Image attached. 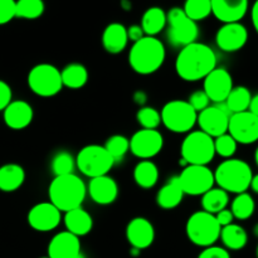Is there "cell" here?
<instances>
[{"label":"cell","instance_id":"cell-1","mask_svg":"<svg viewBox=\"0 0 258 258\" xmlns=\"http://www.w3.org/2000/svg\"><path fill=\"white\" fill-rule=\"evenodd\" d=\"M217 67V54L209 45L194 42L180 49L175 60V71L186 82L204 80Z\"/></svg>","mask_w":258,"mask_h":258},{"label":"cell","instance_id":"cell-2","mask_svg":"<svg viewBox=\"0 0 258 258\" xmlns=\"http://www.w3.org/2000/svg\"><path fill=\"white\" fill-rule=\"evenodd\" d=\"M87 196V185L78 175L54 176L48 188L49 202L60 212H68L82 207Z\"/></svg>","mask_w":258,"mask_h":258},{"label":"cell","instance_id":"cell-3","mask_svg":"<svg viewBox=\"0 0 258 258\" xmlns=\"http://www.w3.org/2000/svg\"><path fill=\"white\" fill-rule=\"evenodd\" d=\"M165 45L156 37H144L135 42L128 53V64L134 72L143 76L155 73L165 60Z\"/></svg>","mask_w":258,"mask_h":258},{"label":"cell","instance_id":"cell-4","mask_svg":"<svg viewBox=\"0 0 258 258\" xmlns=\"http://www.w3.org/2000/svg\"><path fill=\"white\" fill-rule=\"evenodd\" d=\"M214 183L218 184V188L223 189L227 193L241 194L249 189L253 171L251 165L242 159H226L222 161L213 171Z\"/></svg>","mask_w":258,"mask_h":258},{"label":"cell","instance_id":"cell-5","mask_svg":"<svg viewBox=\"0 0 258 258\" xmlns=\"http://www.w3.org/2000/svg\"><path fill=\"white\" fill-rule=\"evenodd\" d=\"M185 231L191 243L206 248L214 246L218 241L221 226L217 222L216 216L204 211H198L188 218Z\"/></svg>","mask_w":258,"mask_h":258},{"label":"cell","instance_id":"cell-6","mask_svg":"<svg viewBox=\"0 0 258 258\" xmlns=\"http://www.w3.org/2000/svg\"><path fill=\"white\" fill-rule=\"evenodd\" d=\"M181 158L188 165H208L216 156L214 139L203 131H190L181 143Z\"/></svg>","mask_w":258,"mask_h":258},{"label":"cell","instance_id":"cell-7","mask_svg":"<svg viewBox=\"0 0 258 258\" xmlns=\"http://www.w3.org/2000/svg\"><path fill=\"white\" fill-rule=\"evenodd\" d=\"M115 160L102 145L83 146L76 158V166L83 175L90 179L108 175Z\"/></svg>","mask_w":258,"mask_h":258},{"label":"cell","instance_id":"cell-8","mask_svg":"<svg viewBox=\"0 0 258 258\" xmlns=\"http://www.w3.org/2000/svg\"><path fill=\"white\" fill-rule=\"evenodd\" d=\"M166 35L174 47H185L197 42L199 37V27L189 19L181 8H171L166 14Z\"/></svg>","mask_w":258,"mask_h":258},{"label":"cell","instance_id":"cell-9","mask_svg":"<svg viewBox=\"0 0 258 258\" xmlns=\"http://www.w3.org/2000/svg\"><path fill=\"white\" fill-rule=\"evenodd\" d=\"M28 86L39 97H53L62 91L60 71L50 63H39L28 73Z\"/></svg>","mask_w":258,"mask_h":258},{"label":"cell","instance_id":"cell-10","mask_svg":"<svg viewBox=\"0 0 258 258\" xmlns=\"http://www.w3.org/2000/svg\"><path fill=\"white\" fill-rule=\"evenodd\" d=\"M198 113L193 110L188 101L173 100L169 101L161 108L160 117L168 130L175 134L190 133L197 123Z\"/></svg>","mask_w":258,"mask_h":258},{"label":"cell","instance_id":"cell-11","mask_svg":"<svg viewBox=\"0 0 258 258\" xmlns=\"http://www.w3.org/2000/svg\"><path fill=\"white\" fill-rule=\"evenodd\" d=\"M179 185L184 194L203 196L214 186V174L207 165H186L178 176Z\"/></svg>","mask_w":258,"mask_h":258},{"label":"cell","instance_id":"cell-12","mask_svg":"<svg viewBox=\"0 0 258 258\" xmlns=\"http://www.w3.org/2000/svg\"><path fill=\"white\" fill-rule=\"evenodd\" d=\"M231 113L227 110L226 105L217 103L216 106H208L203 111L198 112L197 123L199 125L201 131L216 139L223 135L228 130V121Z\"/></svg>","mask_w":258,"mask_h":258},{"label":"cell","instance_id":"cell-13","mask_svg":"<svg viewBox=\"0 0 258 258\" xmlns=\"http://www.w3.org/2000/svg\"><path fill=\"white\" fill-rule=\"evenodd\" d=\"M227 133L237 144L249 145L258 140V116L248 111L232 113L229 116Z\"/></svg>","mask_w":258,"mask_h":258},{"label":"cell","instance_id":"cell-14","mask_svg":"<svg viewBox=\"0 0 258 258\" xmlns=\"http://www.w3.org/2000/svg\"><path fill=\"white\" fill-rule=\"evenodd\" d=\"M128 144L130 151L136 158L150 160L163 150L164 138L160 131L141 128L128 139Z\"/></svg>","mask_w":258,"mask_h":258},{"label":"cell","instance_id":"cell-15","mask_svg":"<svg viewBox=\"0 0 258 258\" xmlns=\"http://www.w3.org/2000/svg\"><path fill=\"white\" fill-rule=\"evenodd\" d=\"M30 228L37 232H50L57 228L62 221V212L50 202H42L30 208L27 216Z\"/></svg>","mask_w":258,"mask_h":258},{"label":"cell","instance_id":"cell-16","mask_svg":"<svg viewBox=\"0 0 258 258\" xmlns=\"http://www.w3.org/2000/svg\"><path fill=\"white\" fill-rule=\"evenodd\" d=\"M203 81V91L214 103H223L233 88L231 73L223 67L214 68Z\"/></svg>","mask_w":258,"mask_h":258},{"label":"cell","instance_id":"cell-17","mask_svg":"<svg viewBox=\"0 0 258 258\" xmlns=\"http://www.w3.org/2000/svg\"><path fill=\"white\" fill-rule=\"evenodd\" d=\"M248 40V32L239 22L226 23L218 29L216 43L223 52L233 53L242 49Z\"/></svg>","mask_w":258,"mask_h":258},{"label":"cell","instance_id":"cell-18","mask_svg":"<svg viewBox=\"0 0 258 258\" xmlns=\"http://www.w3.org/2000/svg\"><path fill=\"white\" fill-rule=\"evenodd\" d=\"M126 238L134 249L149 248L155 239V228L148 218L136 217L126 227Z\"/></svg>","mask_w":258,"mask_h":258},{"label":"cell","instance_id":"cell-19","mask_svg":"<svg viewBox=\"0 0 258 258\" xmlns=\"http://www.w3.org/2000/svg\"><path fill=\"white\" fill-rule=\"evenodd\" d=\"M87 193L91 201L98 206H110L117 199L118 185L113 178L108 175L90 179Z\"/></svg>","mask_w":258,"mask_h":258},{"label":"cell","instance_id":"cell-20","mask_svg":"<svg viewBox=\"0 0 258 258\" xmlns=\"http://www.w3.org/2000/svg\"><path fill=\"white\" fill-rule=\"evenodd\" d=\"M49 258H80L81 241L70 232H59L50 239L48 244Z\"/></svg>","mask_w":258,"mask_h":258},{"label":"cell","instance_id":"cell-21","mask_svg":"<svg viewBox=\"0 0 258 258\" xmlns=\"http://www.w3.org/2000/svg\"><path fill=\"white\" fill-rule=\"evenodd\" d=\"M5 125L12 130H23L32 123L34 117L33 107L23 100L12 101L3 111Z\"/></svg>","mask_w":258,"mask_h":258},{"label":"cell","instance_id":"cell-22","mask_svg":"<svg viewBox=\"0 0 258 258\" xmlns=\"http://www.w3.org/2000/svg\"><path fill=\"white\" fill-rule=\"evenodd\" d=\"M249 0H211L212 14L222 23L239 22L248 10Z\"/></svg>","mask_w":258,"mask_h":258},{"label":"cell","instance_id":"cell-23","mask_svg":"<svg viewBox=\"0 0 258 258\" xmlns=\"http://www.w3.org/2000/svg\"><path fill=\"white\" fill-rule=\"evenodd\" d=\"M127 30L121 23H111L102 33V45L106 52L118 54L127 47Z\"/></svg>","mask_w":258,"mask_h":258},{"label":"cell","instance_id":"cell-24","mask_svg":"<svg viewBox=\"0 0 258 258\" xmlns=\"http://www.w3.org/2000/svg\"><path fill=\"white\" fill-rule=\"evenodd\" d=\"M63 222H64L67 232L75 234L78 238L90 233L93 227L92 217L82 207L66 212Z\"/></svg>","mask_w":258,"mask_h":258},{"label":"cell","instance_id":"cell-25","mask_svg":"<svg viewBox=\"0 0 258 258\" xmlns=\"http://www.w3.org/2000/svg\"><path fill=\"white\" fill-rule=\"evenodd\" d=\"M184 196L185 194L183 193L180 185H179L178 178L174 176V178H171L168 183L164 184L159 189L158 194H156V204L161 209L170 211V209H174L178 206H180Z\"/></svg>","mask_w":258,"mask_h":258},{"label":"cell","instance_id":"cell-26","mask_svg":"<svg viewBox=\"0 0 258 258\" xmlns=\"http://www.w3.org/2000/svg\"><path fill=\"white\" fill-rule=\"evenodd\" d=\"M25 181V170L19 164H5L0 166V190L4 193L17 191Z\"/></svg>","mask_w":258,"mask_h":258},{"label":"cell","instance_id":"cell-27","mask_svg":"<svg viewBox=\"0 0 258 258\" xmlns=\"http://www.w3.org/2000/svg\"><path fill=\"white\" fill-rule=\"evenodd\" d=\"M141 29L146 37H155L166 28V13L159 7H151L141 18Z\"/></svg>","mask_w":258,"mask_h":258},{"label":"cell","instance_id":"cell-28","mask_svg":"<svg viewBox=\"0 0 258 258\" xmlns=\"http://www.w3.org/2000/svg\"><path fill=\"white\" fill-rule=\"evenodd\" d=\"M63 87L80 90L88 82V70L81 63H70L60 71Z\"/></svg>","mask_w":258,"mask_h":258},{"label":"cell","instance_id":"cell-29","mask_svg":"<svg viewBox=\"0 0 258 258\" xmlns=\"http://www.w3.org/2000/svg\"><path fill=\"white\" fill-rule=\"evenodd\" d=\"M159 168L154 161L141 160L134 168V180L140 188L151 189L159 180Z\"/></svg>","mask_w":258,"mask_h":258},{"label":"cell","instance_id":"cell-30","mask_svg":"<svg viewBox=\"0 0 258 258\" xmlns=\"http://www.w3.org/2000/svg\"><path fill=\"white\" fill-rule=\"evenodd\" d=\"M219 238L223 242L226 249H232V251H239V249L244 248L248 242L247 232L244 231L243 227L236 223L222 227Z\"/></svg>","mask_w":258,"mask_h":258},{"label":"cell","instance_id":"cell-31","mask_svg":"<svg viewBox=\"0 0 258 258\" xmlns=\"http://www.w3.org/2000/svg\"><path fill=\"white\" fill-rule=\"evenodd\" d=\"M229 204V194L221 188H212L202 196V208L207 213L216 216Z\"/></svg>","mask_w":258,"mask_h":258},{"label":"cell","instance_id":"cell-32","mask_svg":"<svg viewBox=\"0 0 258 258\" xmlns=\"http://www.w3.org/2000/svg\"><path fill=\"white\" fill-rule=\"evenodd\" d=\"M251 91L244 86H238V87H233L229 92L228 97L224 101L227 110L231 113H238L243 112V111L248 110V105L251 102L252 98Z\"/></svg>","mask_w":258,"mask_h":258},{"label":"cell","instance_id":"cell-33","mask_svg":"<svg viewBox=\"0 0 258 258\" xmlns=\"http://www.w3.org/2000/svg\"><path fill=\"white\" fill-rule=\"evenodd\" d=\"M254 209H256V204H254L253 198H252L251 194L244 191V193L237 194V197L232 202L229 211L233 214L234 219L246 221L253 216Z\"/></svg>","mask_w":258,"mask_h":258},{"label":"cell","instance_id":"cell-34","mask_svg":"<svg viewBox=\"0 0 258 258\" xmlns=\"http://www.w3.org/2000/svg\"><path fill=\"white\" fill-rule=\"evenodd\" d=\"M45 5L43 0H15V18L22 19H38L44 13Z\"/></svg>","mask_w":258,"mask_h":258},{"label":"cell","instance_id":"cell-35","mask_svg":"<svg viewBox=\"0 0 258 258\" xmlns=\"http://www.w3.org/2000/svg\"><path fill=\"white\" fill-rule=\"evenodd\" d=\"M76 159L68 151H58L50 161V170L54 176L68 175L75 173Z\"/></svg>","mask_w":258,"mask_h":258},{"label":"cell","instance_id":"cell-36","mask_svg":"<svg viewBox=\"0 0 258 258\" xmlns=\"http://www.w3.org/2000/svg\"><path fill=\"white\" fill-rule=\"evenodd\" d=\"M181 9L189 19L196 23L206 19L212 14L211 0H185Z\"/></svg>","mask_w":258,"mask_h":258},{"label":"cell","instance_id":"cell-37","mask_svg":"<svg viewBox=\"0 0 258 258\" xmlns=\"http://www.w3.org/2000/svg\"><path fill=\"white\" fill-rule=\"evenodd\" d=\"M103 148L106 149L111 158L115 160V163L120 159H122L126 154L130 151V144L128 139L123 135H112L106 140Z\"/></svg>","mask_w":258,"mask_h":258},{"label":"cell","instance_id":"cell-38","mask_svg":"<svg viewBox=\"0 0 258 258\" xmlns=\"http://www.w3.org/2000/svg\"><path fill=\"white\" fill-rule=\"evenodd\" d=\"M136 120L140 123L141 127L146 130H156L161 123L160 112L150 106L141 107L136 113Z\"/></svg>","mask_w":258,"mask_h":258},{"label":"cell","instance_id":"cell-39","mask_svg":"<svg viewBox=\"0 0 258 258\" xmlns=\"http://www.w3.org/2000/svg\"><path fill=\"white\" fill-rule=\"evenodd\" d=\"M237 145L238 144L228 133L214 139V151H216V155L218 154L221 158L231 159L236 154Z\"/></svg>","mask_w":258,"mask_h":258},{"label":"cell","instance_id":"cell-40","mask_svg":"<svg viewBox=\"0 0 258 258\" xmlns=\"http://www.w3.org/2000/svg\"><path fill=\"white\" fill-rule=\"evenodd\" d=\"M188 103L193 107V110L198 113L201 112V111H203L204 108L208 107L211 101H209L208 96L206 95V92H204L203 90H198L196 91V92L191 93L190 97H189L188 100Z\"/></svg>","mask_w":258,"mask_h":258},{"label":"cell","instance_id":"cell-41","mask_svg":"<svg viewBox=\"0 0 258 258\" xmlns=\"http://www.w3.org/2000/svg\"><path fill=\"white\" fill-rule=\"evenodd\" d=\"M15 18V0H0V25L12 22Z\"/></svg>","mask_w":258,"mask_h":258},{"label":"cell","instance_id":"cell-42","mask_svg":"<svg viewBox=\"0 0 258 258\" xmlns=\"http://www.w3.org/2000/svg\"><path fill=\"white\" fill-rule=\"evenodd\" d=\"M198 258H231V254H229L228 249L223 248V247L211 246L206 247L201 252Z\"/></svg>","mask_w":258,"mask_h":258},{"label":"cell","instance_id":"cell-43","mask_svg":"<svg viewBox=\"0 0 258 258\" xmlns=\"http://www.w3.org/2000/svg\"><path fill=\"white\" fill-rule=\"evenodd\" d=\"M13 101V92L10 86L5 81L0 80V111H4L5 107Z\"/></svg>","mask_w":258,"mask_h":258},{"label":"cell","instance_id":"cell-44","mask_svg":"<svg viewBox=\"0 0 258 258\" xmlns=\"http://www.w3.org/2000/svg\"><path fill=\"white\" fill-rule=\"evenodd\" d=\"M216 219L222 228V227H226V226H228V224L233 223L234 217H233V214H232V212L229 211L228 208H226L216 214Z\"/></svg>","mask_w":258,"mask_h":258},{"label":"cell","instance_id":"cell-45","mask_svg":"<svg viewBox=\"0 0 258 258\" xmlns=\"http://www.w3.org/2000/svg\"><path fill=\"white\" fill-rule=\"evenodd\" d=\"M126 30H127V38L128 40H131V42H138V40H140L141 38L145 37V34H144V30L141 29L140 25L138 24H133L130 25L128 28H126Z\"/></svg>","mask_w":258,"mask_h":258},{"label":"cell","instance_id":"cell-46","mask_svg":"<svg viewBox=\"0 0 258 258\" xmlns=\"http://www.w3.org/2000/svg\"><path fill=\"white\" fill-rule=\"evenodd\" d=\"M248 112L253 113V115L258 116V96L257 95H253L251 98V102H249L248 105Z\"/></svg>","mask_w":258,"mask_h":258},{"label":"cell","instance_id":"cell-47","mask_svg":"<svg viewBox=\"0 0 258 258\" xmlns=\"http://www.w3.org/2000/svg\"><path fill=\"white\" fill-rule=\"evenodd\" d=\"M257 8H258V3L256 2L253 4V7H252V10H251V17H252V24H253L254 29L257 30L258 28V19H257Z\"/></svg>","mask_w":258,"mask_h":258},{"label":"cell","instance_id":"cell-48","mask_svg":"<svg viewBox=\"0 0 258 258\" xmlns=\"http://www.w3.org/2000/svg\"><path fill=\"white\" fill-rule=\"evenodd\" d=\"M257 183H258V176L253 175V178H252V180H251V184H249V189H252L254 193H257V191H258Z\"/></svg>","mask_w":258,"mask_h":258},{"label":"cell","instance_id":"cell-49","mask_svg":"<svg viewBox=\"0 0 258 258\" xmlns=\"http://www.w3.org/2000/svg\"><path fill=\"white\" fill-rule=\"evenodd\" d=\"M40 258H49V257H48V256H47V257H40Z\"/></svg>","mask_w":258,"mask_h":258},{"label":"cell","instance_id":"cell-50","mask_svg":"<svg viewBox=\"0 0 258 258\" xmlns=\"http://www.w3.org/2000/svg\"><path fill=\"white\" fill-rule=\"evenodd\" d=\"M80 258H83V257H82V256H81V257H80Z\"/></svg>","mask_w":258,"mask_h":258}]
</instances>
